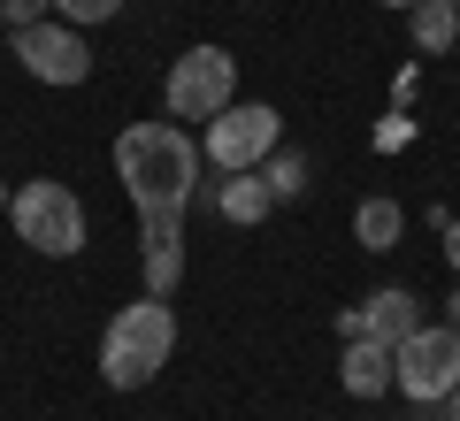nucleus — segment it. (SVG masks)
<instances>
[{
	"label": "nucleus",
	"instance_id": "f8f14e48",
	"mask_svg": "<svg viewBox=\"0 0 460 421\" xmlns=\"http://www.w3.org/2000/svg\"><path fill=\"white\" fill-rule=\"evenodd\" d=\"M353 230H361V245H368V253H392V245H399V230H407V215H399V199H361Z\"/></svg>",
	"mask_w": 460,
	"mask_h": 421
},
{
	"label": "nucleus",
	"instance_id": "0eeeda50",
	"mask_svg": "<svg viewBox=\"0 0 460 421\" xmlns=\"http://www.w3.org/2000/svg\"><path fill=\"white\" fill-rule=\"evenodd\" d=\"M16 62L31 69L39 84H84L93 77V54H84V39L69 31V23H23L16 31Z\"/></svg>",
	"mask_w": 460,
	"mask_h": 421
},
{
	"label": "nucleus",
	"instance_id": "ddd939ff",
	"mask_svg": "<svg viewBox=\"0 0 460 421\" xmlns=\"http://www.w3.org/2000/svg\"><path fill=\"white\" fill-rule=\"evenodd\" d=\"M261 177H269V192H277V199L307 192V162H299V153H269V162H261Z\"/></svg>",
	"mask_w": 460,
	"mask_h": 421
},
{
	"label": "nucleus",
	"instance_id": "1a4fd4ad",
	"mask_svg": "<svg viewBox=\"0 0 460 421\" xmlns=\"http://www.w3.org/2000/svg\"><path fill=\"white\" fill-rule=\"evenodd\" d=\"M345 390L353 399H376V390H399V368H392V345L376 338H345Z\"/></svg>",
	"mask_w": 460,
	"mask_h": 421
},
{
	"label": "nucleus",
	"instance_id": "aec40b11",
	"mask_svg": "<svg viewBox=\"0 0 460 421\" xmlns=\"http://www.w3.org/2000/svg\"><path fill=\"white\" fill-rule=\"evenodd\" d=\"M384 8H414V0H384Z\"/></svg>",
	"mask_w": 460,
	"mask_h": 421
},
{
	"label": "nucleus",
	"instance_id": "2eb2a0df",
	"mask_svg": "<svg viewBox=\"0 0 460 421\" xmlns=\"http://www.w3.org/2000/svg\"><path fill=\"white\" fill-rule=\"evenodd\" d=\"M0 16H8V31H23V23H47V0H0Z\"/></svg>",
	"mask_w": 460,
	"mask_h": 421
},
{
	"label": "nucleus",
	"instance_id": "a211bd4d",
	"mask_svg": "<svg viewBox=\"0 0 460 421\" xmlns=\"http://www.w3.org/2000/svg\"><path fill=\"white\" fill-rule=\"evenodd\" d=\"M445 314H453V329H460V292H453V299H445Z\"/></svg>",
	"mask_w": 460,
	"mask_h": 421
},
{
	"label": "nucleus",
	"instance_id": "9d476101",
	"mask_svg": "<svg viewBox=\"0 0 460 421\" xmlns=\"http://www.w3.org/2000/svg\"><path fill=\"white\" fill-rule=\"evenodd\" d=\"M269 207H277V192H269L261 169H230L223 177V223H261Z\"/></svg>",
	"mask_w": 460,
	"mask_h": 421
},
{
	"label": "nucleus",
	"instance_id": "9b49d317",
	"mask_svg": "<svg viewBox=\"0 0 460 421\" xmlns=\"http://www.w3.org/2000/svg\"><path fill=\"white\" fill-rule=\"evenodd\" d=\"M407 16H414V47L422 54H445L460 39V0H414Z\"/></svg>",
	"mask_w": 460,
	"mask_h": 421
},
{
	"label": "nucleus",
	"instance_id": "6ab92c4d",
	"mask_svg": "<svg viewBox=\"0 0 460 421\" xmlns=\"http://www.w3.org/2000/svg\"><path fill=\"white\" fill-rule=\"evenodd\" d=\"M0 215H8V184H0Z\"/></svg>",
	"mask_w": 460,
	"mask_h": 421
},
{
	"label": "nucleus",
	"instance_id": "423d86ee",
	"mask_svg": "<svg viewBox=\"0 0 460 421\" xmlns=\"http://www.w3.org/2000/svg\"><path fill=\"white\" fill-rule=\"evenodd\" d=\"M392 368H399V390L414 406H438L445 390H460V329H414V338L392 345Z\"/></svg>",
	"mask_w": 460,
	"mask_h": 421
},
{
	"label": "nucleus",
	"instance_id": "20e7f679",
	"mask_svg": "<svg viewBox=\"0 0 460 421\" xmlns=\"http://www.w3.org/2000/svg\"><path fill=\"white\" fill-rule=\"evenodd\" d=\"M277 138H284V115L269 108V100H230V108L208 123L199 153H208V162L230 177V169H261L269 153H277Z\"/></svg>",
	"mask_w": 460,
	"mask_h": 421
},
{
	"label": "nucleus",
	"instance_id": "39448f33",
	"mask_svg": "<svg viewBox=\"0 0 460 421\" xmlns=\"http://www.w3.org/2000/svg\"><path fill=\"white\" fill-rule=\"evenodd\" d=\"M230 92H238L230 47H184L169 62V115H184V123H215L230 108Z\"/></svg>",
	"mask_w": 460,
	"mask_h": 421
},
{
	"label": "nucleus",
	"instance_id": "4468645a",
	"mask_svg": "<svg viewBox=\"0 0 460 421\" xmlns=\"http://www.w3.org/2000/svg\"><path fill=\"white\" fill-rule=\"evenodd\" d=\"M54 8H62L69 23H108L115 8H123V0H54Z\"/></svg>",
	"mask_w": 460,
	"mask_h": 421
},
{
	"label": "nucleus",
	"instance_id": "6e6552de",
	"mask_svg": "<svg viewBox=\"0 0 460 421\" xmlns=\"http://www.w3.org/2000/svg\"><path fill=\"white\" fill-rule=\"evenodd\" d=\"M422 329V307H414V292H399V284H384L376 299H361V307L338 314V338H376V345H399Z\"/></svg>",
	"mask_w": 460,
	"mask_h": 421
},
{
	"label": "nucleus",
	"instance_id": "7ed1b4c3",
	"mask_svg": "<svg viewBox=\"0 0 460 421\" xmlns=\"http://www.w3.org/2000/svg\"><path fill=\"white\" fill-rule=\"evenodd\" d=\"M8 223H16V238L31 245V253H47V260L84 253V199L69 192V184H54V177L16 184V192H8Z\"/></svg>",
	"mask_w": 460,
	"mask_h": 421
},
{
	"label": "nucleus",
	"instance_id": "f3484780",
	"mask_svg": "<svg viewBox=\"0 0 460 421\" xmlns=\"http://www.w3.org/2000/svg\"><path fill=\"white\" fill-rule=\"evenodd\" d=\"M438 406H445V421H460V390H445V399H438Z\"/></svg>",
	"mask_w": 460,
	"mask_h": 421
},
{
	"label": "nucleus",
	"instance_id": "f257e3e1",
	"mask_svg": "<svg viewBox=\"0 0 460 421\" xmlns=\"http://www.w3.org/2000/svg\"><path fill=\"white\" fill-rule=\"evenodd\" d=\"M115 177L146 223V292H177L184 276V207L199 184V146L177 123H123L115 130Z\"/></svg>",
	"mask_w": 460,
	"mask_h": 421
},
{
	"label": "nucleus",
	"instance_id": "dca6fc26",
	"mask_svg": "<svg viewBox=\"0 0 460 421\" xmlns=\"http://www.w3.org/2000/svg\"><path fill=\"white\" fill-rule=\"evenodd\" d=\"M445 260L460 268V223H445Z\"/></svg>",
	"mask_w": 460,
	"mask_h": 421
},
{
	"label": "nucleus",
	"instance_id": "f03ea898",
	"mask_svg": "<svg viewBox=\"0 0 460 421\" xmlns=\"http://www.w3.org/2000/svg\"><path fill=\"white\" fill-rule=\"evenodd\" d=\"M169 353H177V314H169L162 292L131 299V307L108 322V338H100V375H108V390H146L154 375L169 368Z\"/></svg>",
	"mask_w": 460,
	"mask_h": 421
}]
</instances>
